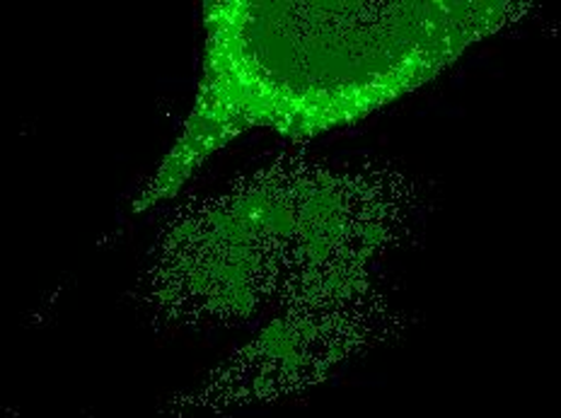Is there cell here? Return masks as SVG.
Here are the masks:
<instances>
[{"mask_svg":"<svg viewBox=\"0 0 561 418\" xmlns=\"http://www.w3.org/2000/svg\"><path fill=\"white\" fill-rule=\"evenodd\" d=\"M535 10L513 0H210L190 114L131 204L146 213L254 129L312 138L434 83Z\"/></svg>","mask_w":561,"mask_h":418,"instance_id":"6da1fadb","label":"cell"}]
</instances>
